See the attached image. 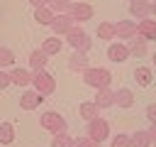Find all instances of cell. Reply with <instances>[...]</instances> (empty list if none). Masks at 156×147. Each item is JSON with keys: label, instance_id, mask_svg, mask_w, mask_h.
Listing matches in <instances>:
<instances>
[{"label": "cell", "instance_id": "obj_1", "mask_svg": "<svg viewBox=\"0 0 156 147\" xmlns=\"http://www.w3.org/2000/svg\"><path fill=\"white\" fill-rule=\"evenodd\" d=\"M80 76H83V83L90 86V88H95V91H98V88H107V86L112 83V74H110L107 69H102V66H98V69H90V66H88Z\"/></svg>", "mask_w": 156, "mask_h": 147}, {"label": "cell", "instance_id": "obj_2", "mask_svg": "<svg viewBox=\"0 0 156 147\" xmlns=\"http://www.w3.org/2000/svg\"><path fill=\"white\" fill-rule=\"evenodd\" d=\"M63 37H66V42H68L76 51H85V54H88V51H90V47H93V39L83 32V27H76V24H73Z\"/></svg>", "mask_w": 156, "mask_h": 147}, {"label": "cell", "instance_id": "obj_3", "mask_svg": "<svg viewBox=\"0 0 156 147\" xmlns=\"http://www.w3.org/2000/svg\"><path fill=\"white\" fill-rule=\"evenodd\" d=\"M32 86H34V91L37 93H41V96H51L54 91H56V78L49 74V71H34V76H32Z\"/></svg>", "mask_w": 156, "mask_h": 147}, {"label": "cell", "instance_id": "obj_4", "mask_svg": "<svg viewBox=\"0 0 156 147\" xmlns=\"http://www.w3.org/2000/svg\"><path fill=\"white\" fill-rule=\"evenodd\" d=\"M39 125H41L46 132H51V135H56V132H66V120H63V115L56 113V110H46V113H41Z\"/></svg>", "mask_w": 156, "mask_h": 147}, {"label": "cell", "instance_id": "obj_5", "mask_svg": "<svg viewBox=\"0 0 156 147\" xmlns=\"http://www.w3.org/2000/svg\"><path fill=\"white\" fill-rule=\"evenodd\" d=\"M88 137H93V140H98V142H102V140H107L110 137V125H107V120L105 118H93V120H88Z\"/></svg>", "mask_w": 156, "mask_h": 147}, {"label": "cell", "instance_id": "obj_6", "mask_svg": "<svg viewBox=\"0 0 156 147\" xmlns=\"http://www.w3.org/2000/svg\"><path fill=\"white\" fill-rule=\"evenodd\" d=\"M93 5H88V2H71V7H68V15H71V20L73 22H85V20H93Z\"/></svg>", "mask_w": 156, "mask_h": 147}, {"label": "cell", "instance_id": "obj_7", "mask_svg": "<svg viewBox=\"0 0 156 147\" xmlns=\"http://www.w3.org/2000/svg\"><path fill=\"white\" fill-rule=\"evenodd\" d=\"M73 24H76V22L71 20V15H68V12H56L49 27L54 29V34H56V37H61V34H66V32H68Z\"/></svg>", "mask_w": 156, "mask_h": 147}, {"label": "cell", "instance_id": "obj_8", "mask_svg": "<svg viewBox=\"0 0 156 147\" xmlns=\"http://www.w3.org/2000/svg\"><path fill=\"white\" fill-rule=\"evenodd\" d=\"M41 103H44V96L37 93L34 88H29V91H24V93L20 96V108H22V110H37Z\"/></svg>", "mask_w": 156, "mask_h": 147}, {"label": "cell", "instance_id": "obj_9", "mask_svg": "<svg viewBox=\"0 0 156 147\" xmlns=\"http://www.w3.org/2000/svg\"><path fill=\"white\" fill-rule=\"evenodd\" d=\"M136 37V22L134 20H119L115 24V39H132Z\"/></svg>", "mask_w": 156, "mask_h": 147}, {"label": "cell", "instance_id": "obj_10", "mask_svg": "<svg viewBox=\"0 0 156 147\" xmlns=\"http://www.w3.org/2000/svg\"><path fill=\"white\" fill-rule=\"evenodd\" d=\"M107 59L110 61H115V64H122V61H127L129 59V49H127V44H122V42H112L110 47H107Z\"/></svg>", "mask_w": 156, "mask_h": 147}, {"label": "cell", "instance_id": "obj_11", "mask_svg": "<svg viewBox=\"0 0 156 147\" xmlns=\"http://www.w3.org/2000/svg\"><path fill=\"white\" fill-rule=\"evenodd\" d=\"M136 34L141 37V39H156V20H149V17H144V20H139L136 22Z\"/></svg>", "mask_w": 156, "mask_h": 147}, {"label": "cell", "instance_id": "obj_12", "mask_svg": "<svg viewBox=\"0 0 156 147\" xmlns=\"http://www.w3.org/2000/svg\"><path fill=\"white\" fill-rule=\"evenodd\" d=\"M129 15L136 17V20H144L151 15V5L149 0H129Z\"/></svg>", "mask_w": 156, "mask_h": 147}, {"label": "cell", "instance_id": "obj_13", "mask_svg": "<svg viewBox=\"0 0 156 147\" xmlns=\"http://www.w3.org/2000/svg\"><path fill=\"white\" fill-rule=\"evenodd\" d=\"M93 103H95L100 110H102V108H112V105H115V91H110V86H107V88H98Z\"/></svg>", "mask_w": 156, "mask_h": 147}, {"label": "cell", "instance_id": "obj_14", "mask_svg": "<svg viewBox=\"0 0 156 147\" xmlns=\"http://www.w3.org/2000/svg\"><path fill=\"white\" fill-rule=\"evenodd\" d=\"M68 69H71V71H80V74H83V71L88 69V54H85V51H76V49H73V54L68 56Z\"/></svg>", "mask_w": 156, "mask_h": 147}, {"label": "cell", "instance_id": "obj_15", "mask_svg": "<svg viewBox=\"0 0 156 147\" xmlns=\"http://www.w3.org/2000/svg\"><path fill=\"white\" fill-rule=\"evenodd\" d=\"M115 105L117 108H132L134 105V93L129 88H117L115 91Z\"/></svg>", "mask_w": 156, "mask_h": 147}, {"label": "cell", "instance_id": "obj_16", "mask_svg": "<svg viewBox=\"0 0 156 147\" xmlns=\"http://www.w3.org/2000/svg\"><path fill=\"white\" fill-rule=\"evenodd\" d=\"M46 61H49V54L41 51V49H34V51L29 54V69H32V71H41V69L46 66Z\"/></svg>", "mask_w": 156, "mask_h": 147}, {"label": "cell", "instance_id": "obj_17", "mask_svg": "<svg viewBox=\"0 0 156 147\" xmlns=\"http://www.w3.org/2000/svg\"><path fill=\"white\" fill-rule=\"evenodd\" d=\"M34 20H37V24L49 27V24H51V20H54L51 7H49V5H39V7H34Z\"/></svg>", "mask_w": 156, "mask_h": 147}, {"label": "cell", "instance_id": "obj_18", "mask_svg": "<svg viewBox=\"0 0 156 147\" xmlns=\"http://www.w3.org/2000/svg\"><path fill=\"white\" fill-rule=\"evenodd\" d=\"M10 83H15V86H29L32 83V74L27 69H12L10 71Z\"/></svg>", "mask_w": 156, "mask_h": 147}, {"label": "cell", "instance_id": "obj_19", "mask_svg": "<svg viewBox=\"0 0 156 147\" xmlns=\"http://www.w3.org/2000/svg\"><path fill=\"white\" fill-rule=\"evenodd\" d=\"M61 49H63V42H61V39L56 37V34H54V37H46V39L41 42V51H46L49 56H54V54H58Z\"/></svg>", "mask_w": 156, "mask_h": 147}, {"label": "cell", "instance_id": "obj_20", "mask_svg": "<svg viewBox=\"0 0 156 147\" xmlns=\"http://www.w3.org/2000/svg\"><path fill=\"white\" fill-rule=\"evenodd\" d=\"M78 115H80L83 120H93V118H98V115H100V108H98L93 100H85V103H80V105H78Z\"/></svg>", "mask_w": 156, "mask_h": 147}, {"label": "cell", "instance_id": "obj_21", "mask_svg": "<svg viewBox=\"0 0 156 147\" xmlns=\"http://www.w3.org/2000/svg\"><path fill=\"white\" fill-rule=\"evenodd\" d=\"M151 78H154V74H151L149 66H136V69H134V81H136L139 86H149Z\"/></svg>", "mask_w": 156, "mask_h": 147}, {"label": "cell", "instance_id": "obj_22", "mask_svg": "<svg viewBox=\"0 0 156 147\" xmlns=\"http://www.w3.org/2000/svg\"><path fill=\"white\" fill-rule=\"evenodd\" d=\"M12 142H15V125L0 123V145H12Z\"/></svg>", "mask_w": 156, "mask_h": 147}, {"label": "cell", "instance_id": "obj_23", "mask_svg": "<svg viewBox=\"0 0 156 147\" xmlns=\"http://www.w3.org/2000/svg\"><path fill=\"white\" fill-rule=\"evenodd\" d=\"M154 142H151V135H149V130H136L134 135H132V147H151Z\"/></svg>", "mask_w": 156, "mask_h": 147}, {"label": "cell", "instance_id": "obj_24", "mask_svg": "<svg viewBox=\"0 0 156 147\" xmlns=\"http://www.w3.org/2000/svg\"><path fill=\"white\" fill-rule=\"evenodd\" d=\"M98 39H105V42H112L115 39V24L112 22H100L98 24Z\"/></svg>", "mask_w": 156, "mask_h": 147}, {"label": "cell", "instance_id": "obj_25", "mask_svg": "<svg viewBox=\"0 0 156 147\" xmlns=\"http://www.w3.org/2000/svg\"><path fill=\"white\" fill-rule=\"evenodd\" d=\"M127 49H129V54H134L136 59H139V56H146V39H141V37L134 39V37H132V42L127 44Z\"/></svg>", "mask_w": 156, "mask_h": 147}, {"label": "cell", "instance_id": "obj_26", "mask_svg": "<svg viewBox=\"0 0 156 147\" xmlns=\"http://www.w3.org/2000/svg\"><path fill=\"white\" fill-rule=\"evenodd\" d=\"M51 147H73V137L68 132H56L51 137Z\"/></svg>", "mask_w": 156, "mask_h": 147}, {"label": "cell", "instance_id": "obj_27", "mask_svg": "<svg viewBox=\"0 0 156 147\" xmlns=\"http://www.w3.org/2000/svg\"><path fill=\"white\" fill-rule=\"evenodd\" d=\"M110 147H132V135H127V132H117V135L112 137Z\"/></svg>", "mask_w": 156, "mask_h": 147}, {"label": "cell", "instance_id": "obj_28", "mask_svg": "<svg viewBox=\"0 0 156 147\" xmlns=\"http://www.w3.org/2000/svg\"><path fill=\"white\" fill-rule=\"evenodd\" d=\"M71 2H73V0H49L46 5H49V7H51V12L56 15V12H68Z\"/></svg>", "mask_w": 156, "mask_h": 147}, {"label": "cell", "instance_id": "obj_29", "mask_svg": "<svg viewBox=\"0 0 156 147\" xmlns=\"http://www.w3.org/2000/svg\"><path fill=\"white\" fill-rule=\"evenodd\" d=\"M15 64V54L7 49V47H0V69H7Z\"/></svg>", "mask_w": 156, "mask_h": 147}, {"label": "cell", "instance_id": "obj_30", "mask_svg": "<svg viewBox=\"0 0 156 147\" xmlns=\"http://www.w3.org/2000/svg\"><path fill=\"white\" fill-rule=\"evenodd\" d=\"M73 147H100V142L85 135V137H73Z\"/></svg>", "mask_w": 156, "mask_h": 147}, {"label": "cell", "instance_id": "obj_31", "mask_svg": "<svg viewBox=\"0 0 156 147\" xmlns=\"http://www.w3.org/2000/svg\"><path fill=\"white\" fill-rule=\"evenodd\" d=\"M10 86V74H5L2 69H0V91H5Z\"/></svg>", "mask_w": 156, "mask_h": 147}, {"label": "cell", "instance_id": "obj_32", "mask_svg": "<svg viewBox=\"0 0 156 147\" xmlns=\"http://www.w3.org/2000/svg\"><path fill=\"white\" fill-rule=\"evenodd\" d=\"M146 118H149L151 123H156V103H151V105H146Z\"/></svg>", "mask_w": 156, "mask_h": 147}, {"label": "cell", "instance_id": "obj_33", "mask_svg": "<svg viewBox=\"0 0 156 147\" xmlns=\"http://www.w3.org/2000/svg\"><path fill=\"white\" fill-rule=\"evenodd\" d=\"M149 135H151V142L156 145V123H151V127H149Z\"/></svg>", "mask_w": 156, "mask_h": 147}, {"label": "cell", "instance_id": "obj_34", "mask_svg": "<svg viewBox=\"0 0 156 147\" xmlns=\"http://www.w3.org/2000/svg\"><path fill=\"white\" fill-rule=\"evenodd\" d=\"M29 2H32V5H34V7H39V5H46V2H49V0H29Z\"/></svg>", "mask_w": 156, "mask_h": 147}, {"label": "cell", "instance_id": "obj_35", "mask_svg": "<svg viewBox=\"0 0 156 147\" xmlns=\"http://www.w3.org/2000/svg\"><path fill=\"white\" fill-rule=\"evenodd\" d=\"M149 5H151V15H154V17H156V0H151V2H149Z\"/></svg>", "mask_w": 156, "mask_h": 147}, {"label": "cell", "instance_id": "obj_36", "mask_svg": "<svg viewBox=\"0 0 156 147\" xmlns=\"http://www.w3.org/2000/svg\"><path fill=\"white\" fill-rule=\"evenodd\" d=\"M154 64H156V51H154Z\"/></svg>", "mask_w": 156, "mask_h": 147}, {"label": "cell", "instance_id": "obj_37", "mask_svg": "<svg viewBox=\"0 0 156 147\" xmlns=\"http://www.w3.org/2000/svg\"><path fill=\"white\" fill-rule=\"evenodd\" d=\"M151 147H156V145H151Z\"/></svg>", "mask_w": 156, "mask_h": 147}]
</instances>
